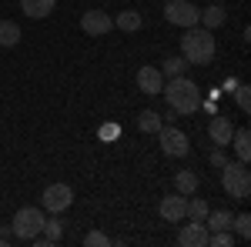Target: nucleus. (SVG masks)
<instances>
[{"label":"nucleus","instance_id":"1","mask_svg":"<svg viewBox=\"0 0 251 247\" xmlns=\"http://www.w3.org/2000/svg\"><path fill=\"white\" fill-rule=\"evenodd\" d=\"M161 94L168 97V107L174 114H194L201 111V87L188 77H168V84L161 87Z\"/></svg>","mask_w":251,"mask_h":247},{"label":"nucleus","instance_id":"2","mask_svg":"<svg viewBox=\"0 0 251 247\" xmlns=\"http://www.w3.org/2000/svg\"><path fill=\"white\" fill-rule=\"evenodd\" d=\"M214 54H218V44H214L211 30H204L201 23L184 30V37H181V57L188 60V64L204 67V64H211V60H214Z\"/></svg>","mask_w":251,"mask_h":247},{"label":"nucleus","instance_id":"3","mask_svg":"<svg viewBox=\"0 0 251 247\" xmlns=\"http://www.w3.org/2000/svg\"><path fill=\"white\" fill-rule=\"evenodd\" d=\"M221 187L228 190V197L231 201H248L251 197V171L248 164H241V160H228L225 167H221Z\"/></svg>","mask_w":251,"mask_h":247},{"label":"nucleus","instance_id":"4","mask_svg":"<svg viewBox=\"0 0 251 247\" xmlns=\"http://www.w3.org/2000/svg\"><path fill=\"white\" fill-rule=\"evenodd\" d=\"M40 227H44V210L40 207H20L10 221V230H14L17 241H34Z\"/></svg>","mask_w":251,"mask_h":247},{"label":"nucleus","instance_id":"5","mask_svg":"<svg viewBox=\"0 0 251 247\" xmlns=\"http://www.w3.org/2000/svg\"><path fill=\"white\" fill-rule=\"evenodd\" d=\"M164 20L174 23V27H198L201 20V10L194 7L191 0H164Z\"/></svg>","mask_w":251,"mask_h":247},{"label":"nucleus","instance_id":"6","mask_svg":"<svg viewBox=\"0 0 251 247\" xmlns=\"http://www.w3.org/2000/svg\"><path fill=\"white\" fill-rule=\"evenodd\" d=\"M157 144H161V151L168 154V157H188V151H191L188 134L177 131L174 124H161V131H157Z\"/></svg>","mask_w":251,"mask_h":247},{"label":"nucleus","instance_id":"7","mask_svg":"<svg viewBox=\"0 0 251 247\" xmlns=\"http://www.w3.org/2000/svg\"><path fill=\"white\" fill-rule=\"evenodd\" d=\"M71 204H74V190H71V184H50V187H44V210L64 214Z\"/></svg>","mask_w":251,"mask_h":247},{"label":"nucleus","instance_id":"8","mask_svg":"<svg viewBox=\"0 0 251 247\" xmlns=\"http://www.w3.org/2000/svg\"><path fill=\"white\" fill-rule=\"evenodd\" d=\"M80 30H84L87 37H104V34L114 30V20L107 17L104 10H87V14L80 17Z\"/></svg>","mask_w":251,"mask_h":247},{"label":"nucleus","instance_id":"9","mask_svg":"<svg viewBox=\"0 0 251 247\" xmlns=\"http://www.w3.org/2000/svg\"><path fill=\"white\" fill-rule=\"evenodd\" d=\"M161 217L168 221V224H181V221H188V197L184 194H171V197H164L161 201Z\"/></svg>","mask_w":251,"mask_h":247},{"label":"nucleus","instance_id":"10","mask_svg":"<svg viewBox=\"0 0 251 247\" xmlns=\"http://www.w3.org/2000/svg\"><path fill=\"white\" fill-rule=\"evenodd\" d=\"M60 237H64V221H60V214H54V217H44V227H40V234L34 237V244L37 247H54V244H60Z\"/></svg>","mask_w":251,"mask_h":247},{"label":"nucleus","instance_id":"11","mask_svg":"<svg viewBox=\"0 0 251 247\" xmlns=\"http://www.w3.org/2000/svg\"><path fill=\"white\" fill-rule=\"evenodd\" d=\"M161 87H164V74H161L157 67L148 64V67H141V70H137V90H141V94L157 97V94H161Z\"/></svg>","mask_w":251,"mask_h":247},{"label":"nucleus","instance_id":"12","mask_svg":"<svg viewBox=\"0 0 251 247\" xmlns=\"http://www.w3.org/2000/svg\"><path fill=\"white\" fill-rule=\"evenodd\" d=\"M177 244L181 247H208V227L204 224H184L177 230Z\"/></svg>","mask_w":251,"mask_h":247},{"label":"nucleus","instance_id":"13","mask_svg":"<svg viewBox=\"0 0 251 247\" xmlns=\"http://www.w3.org/2000/svg\"><path fill=\"white\" fill-rule=\"evenodd\" d=\"M208 134H211V140L218 144V147H228V144H231L234 127H231V120H228V117H218V114H214V120H211V127H208Z\"/></svg>","mask_w":251,"mask_h":247},{"label":"nucleus","instance_id":"14","mask_svg":"<svg viewBox=\"0 0 251 247\" xmlns=\"http://www.w3.org/2000/svg\"><path fill=\"white\" fill-rule=\"evenodd\" d=\"M54 7H57V0H20V10H24L30 20L50 17V14H54Z\"/></svg>","mask_w":251,"mask_h":247},{"label":"nucleus","instance_id":"15","mask_svg":"<svg viewBox=\"0 0 251 247\" xmlns=\"http://www.w3.org/2000/svg\"><path fill=\"white\" fill-rule=\"evenodd\" d=\"M225 20H228L225 7H221V3H211V7H204V10H201V20H198V23H201L204 30H218Z\"/></svg>","mask_w":251,"mask_h":247},{"label":"nucleus","instance_id":"16","mask_svg":"<svg viewBox=\"0 0 251 247\" xmlns=\"http://www.w3.org/2000/svg\"><path fill=\"white\" fill-rule=\"evenodd\" d=\"M198 174L194 171H177L174 174V187H177V194H184V197H191V194H198Z\"/></svg>","mask_w":251,"mask_h":247},{"label":"nucleus","instance_id":"17","mask_svg":"<svg viewBox=\"0 0 251 247\" xmlns=\"http://www.w3.org/2000/svg\"><path fill=\"white\" fill-rule=\"evenodd\" d=\"M231 140H234V154H238V160L248 164V160H251V134L241 127V131L231 134Z\"/></svg>","mask_w":251,"mask_h":247},{"label":"nucleus","instance_id":"18","mask_svg":"<svg viewBox=\"0 0 251 247\" xmlns=\"http://www.w3.org/2000/svg\"><path fill=\"white\" fill-rule=\"evenodd\" d=\"M204 227H208V234H214V230H231V214L228 210H208Z\"/></svg>","mask_w":251,"mask_h":247},{"label":"nucleus","instance_id":"19","mask_svg":"<svg viewBox=\"0 0 251 247\" xmlns=\"http://www.w3.org/2000/svg\"><path fill=\"white\" fill-rule=\"evenodd\" d=\"M20 27L14 23V20H0V47H17L20 44Z\"/></svg>","mask_w":251,"mask_h":247},{"label":"nucleus","instance_id":"20","mask_svg":"<svg viewBox=\"0 0 251 247\" xmlns=\"http://www.w3.org/2000/svg\"><path fill=\"white\" fill-rule=\"evenodd\" d=\"M141 23H144V20H141V14H137V10H121V14H117V20H114V27H121L124 34L141 30Z\"/></svg>","mask_w":251,"mask_h":247},{"label":"nucleus","instance_id":"21","mask_svg":"<svg viewBox=\"0 0 251 247\" xmlns=\"http://www.w3.org/2000/svg\"><path fill=\"white\" fill-rule=\"evenodd\" d=\"M208 201L204 197H188V221H194V224H204V217H208Z\"/></svg>","mask_w":251,"mask_h":247},{"label":"nucleus","instance_id":"22","mask_svg":"<svg viewBox=\"0 0 251 247\" xmlns=\"http://www.w3.org/2000/svg\"><path fill=\"white\" fill-rule=\"evenodd\" d=\"M161 124H164V117L157 114V111H141V114H137V127L144 134H157Z\"/></svg>","mask_w":251,"mask_h":247},{"label":"nucleus","instance_id":"23","mask_svg":"<svg viewBox=\"0 0 251 247\" xmlns=\"http://www.w3.org/2000/svg\"><path fill=\"white\" fill-rule=\"evenodd\" d=\"M188 67H191V64L177 54V57H168L164 64H161V74H164V77H184V74H188Z\"/></svg>","mask_w":251,"mask_h":247},{"label":"nucleus","instance_id":"24","mask_svg":"<svg viewBox=\"0 0 251 247\" xmlns=\"http://www.w3.org/2000/svg\"><path fill=\"white\" fill-rule=\"evenodd\" d=\"M231 227L238 230L241 241H248L251 237V214H238V217H231Z\"/></svg>","mask_w":251,"mask_h":247},{"label":"nucleus","instance_id":"25","mask_svg":"<svg viewBox=\"0 0 251 247\" xmlns=\"http://www.w3.org/2000/svg\"><path fill=\"white\" fill-rule=\"evenodd\" d=\"M231 244H234L231 230H214V234H208V247H231Z\"/></svg>","mask_w":251,"mask_h":247},{"label":"nucleus","instance_id":"26","mask_svg":"<svg viewBox=\"0 0 251 247\" xmlns=\"http://www.w3.org/2000/svg\"><path fill=\"white\" fill-rule=\"evenodd\" d=\"M234 100H238V107L248 114V107H251V87L248 84H238V87H234Z\"/></svg>","mask_w":251,"mask_h":247},{"label":"nucleus","instance_id":"27","mask_svg":"<svg viewBox=\"0 0 251 247\" xmlns=\"http://www.w3.org/2000/svg\"><path fill=\"white\" fill-rule=\"evenodd\" d=\"M84 244H87V247H107V244H111V237L100 234V230H91V234L84 237Z\"/></svg>","mask_w":251,"mask_h":247},{"label":"nucleus","instance_id":"28","mask_svg":"<svg viewBox=\"0 0 251 247\" xmlns=\"http://www.w3.org/2000/svg\"><path fill=\"white\" fill-rule=\"evenodd\" d=\"M208 164H211V167H225V164H228V154H225V147H214L211 157H208Z\"/></svg>","mask_w":251,"mask_h":247}]
</instances>
